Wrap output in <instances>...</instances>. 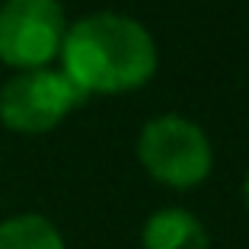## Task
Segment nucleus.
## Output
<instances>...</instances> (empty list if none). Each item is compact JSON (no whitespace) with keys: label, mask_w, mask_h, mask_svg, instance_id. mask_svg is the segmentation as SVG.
I'll use <instances>...</instances> for the list:
<instances>
[{"label":"nucleus","mask_w":249,"mask_h":249,"mask_svg":"<svg viewBox=\"0 0 249 249\" xmlns=\"http://www.w3.org/2000/svg\"><path fill=\"white\" fill-rule=\"evenodd\" d=\"M144 249H208V233L195 214L182 208L157 211L144 224Z\"/></svg>","instance_id":"5"},{"label":"nucleus","mask_w":249,"mask_h":249,"mask_svg":"<svg viewBox=\"0 0 249 249\" xmlns=\"http://www.w3.org/2000/svg\"><path fill=\"white\" fill-rule=\"evenodd\" d=\"M87 96L64 71L29 67L0 87V122L16 134H45L61 124Z\"/></svg>","instance_id":"3"},{"label":"nucleus","mask_w":249,"mask_h":249,"mask_svg":"<svg viewBox=\"0 0 249 249\" xmlns=\"http://www.w3.org/2000/svg\"><path fill=\"white\" fill-rule=\"evenodd\" d=\"M64 73L83 96L128 93L157 71V48L138 19L122 13H89L67 26L61 42Z\"/></svg>","instance_id":"1"},{"label":"nucleus","mask_w":249,"mask_h":249,"mask_svg":"<svg viewBox=\"0 0 249 249\" xmlns=\"http://www.w3.org/2000/svg\"><path fill=\"white\" fill-rule=\"evenodd\" d=\"M0 249H64V240L42 214H16L0 224Z\"/></svg>","instance_id":"6"},{"label":"nucleus","mask_w":249,"mask_h":249,"mask_svg":"<svg viewBox=\"0 0 249 249\" xmlns=\"http://www.w3.org/2000/svg\"><path fill=\"white\" fill-rule=\"evenodd\" d=\"M138 160L157 182L192 189L211 173V144L195 122L182 115H160L144 124L138 138Z\"/></svg>","instance_id":"2"},{"label":"nucleus","mask_w":249,"mask_h":249,"mask_svg":"<svg viewBox=\"0 0 249 249\" xmlns=\"http://www.w3.org/2000/svg\"><path fill=\"white\" fill-rule=\"evenodd\" d=\"M243 201H246V208H249V176H246V182H243Z\"/></svg>","instance_id":"7"},{"label":"nucleus","mask_w":249,"mask_h":249,"mask_svg":"<svg viewBox=\"0 0 249 249\" xmlns=\"http://www.w3.org/2000/svg\"><path fill=\"white\" fill-rule=\"evenodd\" d=\"M67 32L58 0H3L0 3V61L16 71L48 67L61 54Z\"/></svg>","instance_id":"4"}]
</instances>
